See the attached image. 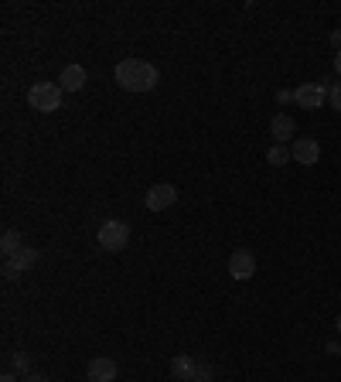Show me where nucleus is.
Wrapping results in <instances>:
<instances>
[{
    "instance_id": "f257e3e1",
    "label": "nucleus",
    "mask_w": 341,
    "mask_h": 382,
    "mask_svg": "<svg viewBox=\"0 0 341 382\" xmlns=\"http://www.w3.org/2000/svg\"><path fill=\"white\" fill-rule=\"evenodd\" d=\"M116 82L127 93H151L154 86L161 82V72L154 69L151 62H144V58H123L116 65Z\"/></svg>"
},
{
    "instance_id": "2eb2a0df",
    "label": "nucleus",
    "mask_w": 341,
    "mask_h": 382,
    "mask_svg": "<svg viewBox=\"0 0 341 382\" xmlns=\"http://www.w3.org/2000/svg\"><path fill=\"white\" fill-rule=\"evenodd\" d=\"M11 365L18 369L21 376H28V372H31V359H28L24 352H14V355H11Z\"/></svg>"
},
{
    "instance_id": "aec40b11",
    "label": "nucleus",
    "mask_w": 341,
    "mask_h": 382,
    "mask_svg": "<svg viewBox=\"0 0 341 382\" xmlns=\"http://www.w3.org/2000/svg\"><path fill=\"white\" fill-rule=\"evenodd\" d=\"M0 382H21V379L14 376V372H4V376H0Z\"/></svg>"
},
{
    "instance_id": "f03ea898",
    "label": "nucleus",
    "mask_w": 341,
    "mask_h": 382,
    "mask_svg": "<svg viewBox=\"0 0 341 382\" xmlns=\"http://www.w3.org/2000/svg\"><path fill=\"white\" fill-rule=\"evenodd\" d=\"M28 103L38 113H55L58 106H62V86L58 82H35L28 89Z\"/></svg>"
},
{
    "instance_id": "6e6552de",
    "label": "nucleus",
    "mask_w": 341,
    "mask_h": 382,
    "mask_svg": "<svg viewBox=\"0 0 341 382\" xmlns=\"http://www.w3.org/2000/svg\"><path fill=\"white\" fill-rule=\"evenodd\" d=\"M174 202H178V188L168 185V181H161V185H154V188L147 191V209L151 212H164V209H170Z\"/></svg>"
},
{
    "instance_id": "4be33fe9",
    "label": "nucleus",
    "mask_w": 341,
    "mask_h": 382,
    "mask_svg": "<svg viewBox=\"0 0 341 382\" xmlns=\"http://www.w3.org/2000/svg\"><path fill=\"white\" fill-rule=\"evenodd\" d=\"M331 41L338 45V52H341V31H335V35H331Z\"/></svg>"
},
{
    "instance_id": "f8f14e48",
    "label": "nucleus",
    "mask_w": 341,
    "mask_h": 382,
    "mask_svg": "<svg viewBox=\"0 0 341 382\" xmlns=\"http://www.w3.org/2000/svg\"><path fill=\"white\" fill-rule=\"evenodd\" d=\"M195 359H191V355H174V359H170V376H174V379L178 382H191V376H195Z\"/></svg>"
},
{
    "instance_id": "1a4fd4ad",
    "label": "nucleus",
    "mask_w": 341,
    "mask_h": 382,
    "mask_svg": "<svg viewBox=\"0 0 341 382\" xmlns=\"http://www.w3.org/2000/svg\"><path fill=\"white\" fill-rule=\"evenodd\" d=\"M86 82H89V76H86V69H82V65H65V69H62V76H58L62 93H82V89H86Z\"/></svg>"
},
{
    "instance_id": "39448f33",
    "label": "nucleus",
    "mask_w": 341,
    "mask_h": 382,
    "mask_svg": "<svg viewBox=\"0 0 341 382\" xmlns=\"http://www.w3.org/2000/svg\"><path fill=\"white\" fill-rule=\"evenodd\" d=\"M38 260H41L38 249H35V246H24L18 256H14V260H4V277H7V280H14L18 273H28V270L38 267Z\"/></svg>"
},
{
    "instance_id": "9d476101",
    "label": "nucleus",
    "mask_w": 341,
    "mask_h": 382,
    "mask_svg": "<svg viewBox=\"0 0 341 382\" xmlns=\"http://www.w3.org/2000/svg\"><path fill=\"white\" fill-rule=\"evenodd\" d=\"M116 362L113 359H106V355H96L93 362H89V369H86V376H89V382H116Z\"/></svg>"
},
{
    "instance_id": "412c9836",
    "label": "nucleus",
    "mask_w": 341,
    "mask_h": 382,
    "mask_svg": "<svg viewBox=\"0 0 341 382\" xmlns=\"http://www.w3.org/2000/svg\"><path fill=\"white\" fill-rule=\"evenodd\" d=\"M335 72L341 76V52H335Z\"/></svg>"
},
{
    "instance_id": "b1692460",
    "label": "nucleus",
    "mask_w": 341,
    "mask_h": 382,
    "mask_svg": "<svg viewBox=\"0 0 341 382\" xmlns=\"http://www.w3.org/2000/svg\"><path fill=\"white\" fill-rule=\"evenodd\" d=\"M338 355H341V352H338Z\"/></svg>"
},
{
    "instance_id": "4468645a",
    "label": "nucleus",
    "mask_w": 341,
    "mask_h": 382,
    "mask_svg": "<svg viewBox=\"0 0 341 382\" xmlns=\"http://www.w3.org/2000/svg\"><path fill=\"white\" fill-rule=\"evenodd\" d=\"M266 161H270L273 168H284L287 161H294V157H290V147H287V144H273V147L266 151Z\"/></svg>"
},
{
    "instance_id": "7ed1b4c3",
    "label": "nucleus",
    "mask_w": 341,
    "mask_h": 382,
    "mask_svg": "<svg viewBox=\"0 0 341 382\" xmlns=\"http://www.w3.org/2000/svg\"><path fill=\"white\" fill-rule=\"evenodd\" d=\"M96 239H99V246L106 249V253H120V249L130 243V226L120 222V219H106L99 226V232H96Z\"/></svg>"
},
{
    "instance_id": "6ab92c4d",
    "label": "nucleus",
    "mask_w": 341,
    "mask_h": 382,
    "mask_svg": "<svg viewBox=\"0 0 341 382\" xmlns=\"http://www.w3.org/2000/svg\"><path fill=\"white\" fill-rule=\"evenodd\" d=\"M324 352H331V355H338V352H341V345H338V342H328V345H324Z\"/></svg>"
},
{
    "instance_id": "dca6fc26",
    "label": "nucleus",
    "mask_w": 341,
    "mask_h": 382,
    "mask_svg": "<svg viewBox=\"0 0 341 382\" xmlns=\"http://www.w3.org/2000/svg\"><path fill=\"white\" fill-rule=\"evenodd\" d=\"M212 379H215L212 365H205V362H198V365H195V376H191V382H212Z\"/></svg>"
},
{
    "instance_id": "5701e85b",
    "label": "nucleus",
    "mask_w": 341,
    "mask_h": 382,
    "mask_svg": "<svg viewBox=\"0 0 341 382\" xmlns=\"http://www.w3.org/2000/svg\"><path fill=\"white\" fill-rule=\"evenodd\" d=\"M335 328H338V331H341V314H338V321H335Z\"/></svg>"
},
{
    "instance_id": "ddd939ff",
    "label": "nucleus",
    "mask_w": 341,
    "mask_h": 382,
    "mask_svg": "<svg viewBox=\"0 0 341 382\" xmlns=\"http://www.w3.org/2000/svg\"><path fill=\"white\" fill-rule=\"evenodd\" d=\"M21 249H24V243H21V232L18 229H7L4 236H0V253H4V260H14Z\"/></svg>"
},
{
    "instance_id": "9b49d317",
    "label": "nucleus",
    "mask_w": 341,
    "mask_h": 382,
    "mask_svg": "<svg viewBox=\"0 0 341 382\" xmlns=\"http://www.w3.org/2000/svg\"><path fill=\"white\" fill-rule=\"evenodd\" d=\"M270 137L277 140V144H290L294 137H297V123H294V116L287 113H277L270 120Z\"/></svg>"
},
{
    "instance_id": "0eeeda50",
    "label": "nucleus",
    "mask_w": 341,
    "mask_h": 382,
    "mask_svg": "<svg viewBox=\"0 0 341 382\" xmlns=\"http://www.w3.org/2000/svg\"><path fill=\"white\" fill-rule=\"evenodd\" d=\"M253 273H256V256L249 249H232V256H229V277L232 280H249Z\"/></svg>"
},
{
    "instance_id": "20e7f679",
    "label": "nucleus",
    "mask_w": 341,
    "mask_h": 382,
    "mask_svg": "<svg viewBox=\"0 0 341 382\" xmlns=\"http://www.w3.org/2000/svg\"><path fill=\"white\" fill-rule=\"evenodd\" d=\"M328 99V89H324V82H304L294 89V103L301 106V110H321V103Z\"/></svg>"
},
{
    "instance_id": "f3484780",
    "label": "nucleus",
    "mask_w": 341,
    "mask_h": 382,
    "mask_svg": "<svg viewBox=\"0 0 341 382\" xmlns=\"http://www.w3.org/2000/svg\"><path fill=\"white\" fill-rule=\"evenodd\" d=\"M328 103H331V106L341 113V82H335V86L328 89Z\"/></svg>"
},
{
    "instance_id": "a211bd4d",
    "label": "nucleus",
    "mask_w": 341,
    "mask_h": 382,
    "mask_svg": "<svg viewBox=\"0 0 341 382\" xmlns=\"http://www.w3.org/2000/svg\"><path fill=\"white\" fill-rule=\"evenodd\" d=\"M21 382H52V379L41 376V372H28V376H21Z\"/></svg>"
},
{
    "instance_id": "423d86ee",
    "label": "nucleus",
    "mask_w": 341,
    "mask_h": 382,
    "mask_svg": "<svg viewBox=\"0 0 341 382\" xmlns=\"http://www.w3.org/2000/svg\"><path fill=\"white\" fill-rule=\"evenodd\" d=\"M290 157H294L297 164H304V168H314V164L321 161V144L311 140V137H297L294 147H290Z\"/></svg>"
}]
</instances>
